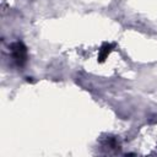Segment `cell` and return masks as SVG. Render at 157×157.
Masks as SVG:
<instances>
[{
    "label": "cell",
    "instance_id": "cell-1",
    "mask_svg": "<svg viewBox=\"0 0 157 157\" xmlns=\"http://www.w3.org/2000/svg\"><path fill=\"white\" fill-rule=\"evenodd\" d=\"M11 55L13 61L18 66H22L27 60V48L22 42H16L11 44Z\"/></svg>",
    "mask_w": 157,
    "mask_h": 157
},
{
    "label": "cell",
    "instance_id": "cell-2",
    "mask_svg": "<svg viewBox=\"0 0 157 157\" xmlns=\"http://www.w3.org/2000/svg\"><path fill=\"white\" fill-rule=\"evenodd\" d=\"M112 48H113V45L112 44H108V43H104L103 45H102V48L99 49V55H98V60L99 61H103L108 55H109V53L112 52Z\"/></svg>",
    "mask_w": 157,
    "mask_h": 157
}]
</instances>
